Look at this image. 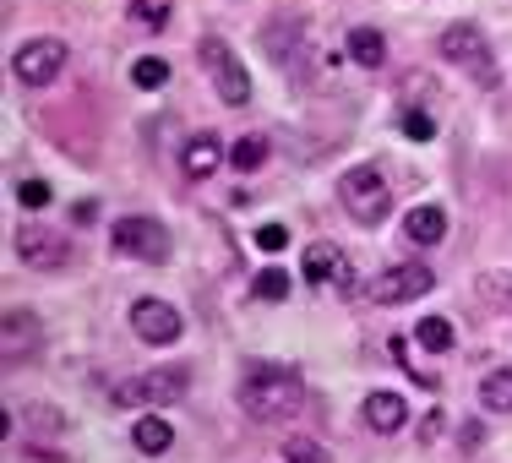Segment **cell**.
<instances>
[{
  "instance_id": "cell-28",
  "label": "cell",
  "mask_w": 512,
  "mask_h": 463,
  "mask_svg": "<svg viewBox=\"0 0 512 463\" xmlns=\"http://www.w3.org/2000/svg\"><path fill=\"white\" fill-rule=\"evenodd\" d=\"M442 425H447V414H442V409H431V414L420 420V436H425V442H436V436H442Z\"/></svg>"
},
{
  "instance_id": "cell-19",
  "label": "cell",
  "mask_w": 512,
  "mask_h": 463,
  "mask_svg": "<svg viewBox=\"0 0 512 463\" xmlns=\"http://www.w3.org/2000/svg\"><path fill=\"white\" fill-rule=\"evenodd\" d=\"M414 344L431 349V355H447V349H453V322H447V316H425V322L414 327Z\"/></svg>"
},
{
  "instance_id": "cell-27",
  "label": "cell",
  "mask_w": 512,
  "mask_h": 463,
  "mask_svg": "<svg viewBox=\"0 0 512 463\" xmlns=\"http://www.w3.org/2000/svg\"><path fill=\"white\" fill-rule=\"evenodd\" d=\"M17 202H22V207H44V202H50V186H44V180H22V186H17Z\"/></svg>"
},
{
  "instance_id": "cell-21",
  "label": "cell",
  "mask_w": 512,
  "mask_h": 463,
  "mask_svg": "<svg viewBox=\"0 0 512 463\" xmlns=\"http://www.w3.org/2000/svg\"><path fill=\"white\" fill-rule=\"evenodd\" d=\"M262 164H267V137H240L229 148V169H240V175H256Z\"/></svg>"
},
{
  "instance_id": "cell-15",
  "label": "cell",
  "mask_w": 512,
  "mask_h": 463,
  "mask_svg": "<svg viewBox=\"0 0 512 463\" xmlns=\"http://www.w3.org/2000/svg\"><path fill=\"white\" fill-rule=\"evenodd\" d=\"M404 235L414 240V246H436V240L447 235V213H442V207H431V202L414 207V213L404 218Z\"/></svg>"
},
{
  "instance_id": "cell-12",
  "label": "cell",
  "mask_w": 512,
  "mask_h": 463,
  "mask_svg": "<svg viewBox=\"0 0 512 463\" xmlns=\"http://www.w3.org/2000/svg\"><path fill=\"white\" fill-rule=\"evenodd\" d=\"M360 420L371 425L376 436H393V431H404V425H409V404L398 393H371L360 404Z\"/></svg>"
},
{
  "instance_id": "cell-3",
  "label": "cell",
  "mask_w": 512,
  "mask_h": 463,
  "mask_svg": "<svg viewBox=\"0 0 512 463\" xmlns=\"http://www.w3.org/2000/svg\"><path fill=\"white\" fill-rule=\"evenodd\" d=\"M338 202H344V213L355 218V224H382L387 207H393V197H387V180L376 164H355L344 169V180H338Z\"/></svg>"
},
{
  "instance_id": "cell-24",
  "label": "cell",
  "mask_w": 512,
  "mask_h": 463,
  "mask_svg": "<svg viewBox=\"0 0 512 463\" xmlns=\"http://www.w3.org/2000/svg\"><path fill=\"white\" fill-rule=\"evenodd\" d=\"M284 463H327V447L311 436H289L284 442Z\"/></svg>"
},
{
  "instance_id": "cell-11",
  "label": "cell",
  "mask_w": 512,
  "mask_h": 463,
  "mask_svg": "<svg viewBox=\"0 0 512 463\" xmlns=\"http://www.w3.org/2000/svg\"><path fill=\"white\" fill-rule=\"evenodd\" d=\"M17 257L28 262V267H44V273H55V267H66L71 251H66V235L28 224V229H17Z\"/></svg>"
},
{
  "instance_id": "cell-9",
  "label": "cell",
  "mask_w": 512,
  "mask_h": 463,
  "mask_svg": "<svg viewBox=\"0 0 512 463\" xmlns=\"http://www.w3.org/2000/svg\"><path fill=\"white\" fill-rule=\"evenodd\" d=\"M300 267H306V284H316V289H355V267H349V251H338L333 240H316Z\"/></svg>"
},
{
  "instance_id": "cell-10",
  "label": "cell",
  "mask_w": 512,
  "mask_h": 463,
  "mask_svg": "<svg viewBox=\"0 0 512 463\" xmlns=\"http://www.w3.org/2000/svg\"><path fill=\"white\" fill-rule=\"evenodd\" d=\"M131 333H137L142 344H175L180 338V311L164 306V300H137V306H131Z\"/></svg>"
},
{
  "instance_id": "cell-26",
  "label": "cell",
  "mask_w": 512,
  "mask_h": 463,
  "mask_svg": "<svg viewBox=\"0 0 512 463\" xmlns=\"http://www.w3.org/2000/svg\"><path fill=\"white\" fill-rule=\"evenodd\" d=\"M289 246V229L284 224H262L256 229V251H284Z\"/></svg>"
},
{
  "instance_id": "cell-2",
  "label": "cell",
  "mask_w": 512,
  "mask_h": 463,
  "mask_svg": "<svg viewBox=\"0 0 512 463\" xmlns=\"http://www.w3.org/2000/svg\"><path fill=\"white\" fill-rule=\"evenodd\" d=\"M191 393V371L186 365H164V371H148V376H131L109 393V404L120 409H158V404H180Z\"/></svg>"
},
{
  "instance_id": "cell-8",
  "label": "cell",
  "mask_w": 512,
  "mask_h": 463,
  "mask_svg": "<svg viewBox=\"0 0 512 463\" xmlns=\"http://www.w3.org/2000/svg\"><path fill=\"white\" fill-rule=\"evenodd\" d=\"M11 71H17L28 88H44V82H55L60 71H66V44H60V39H33V44H22V50L11 55Z\"/></svg>"
},
{
  "instance_id": "cell-29",
  "label": "cell",
  "mask_w": 512,
  "mask_h": 463,
  "mask_svg": "<svg viewBox=\"0 0 512 463\" xmlns=\"http://www.w3.org/2000/svg\"><path fill=\"white\" fill-rule=\"evenodd\" d=\"M99 218V202H77V224H93Z\"/></svg>"
},
{
  "instance_id": "cell-20",
  "label": "cell",
  "mask_w": 512,
  "mask_h": 463,
  "mask_svg": "<svg viewBox=\"0 0 512 463\" xmlns=\"http://www.w3.org/2000/svg\"><path fill=\"white\" fill-rule=\"evenodd\" d=\"M126 17H131V28H142V33H164L169 28V6H164V0H131Z\"/></svg>"
},
{
  "instance_id": "cell-1",
  "label": "cell",
  "mask_w": 512,
  "mask_h": 463,
  "mask_svg": "<svg viewBox=\"0 0 512 463\" xmlns=\"http://www.w3.org/2000/svg\"><path fill=\"white\" fill-rule=\"evenodd\" d=\"M240 409L251 420H295L306 409V382L295 371H251L240 382Z\"/></svg>"
},
{
  "instance_id": "cell-22",
  "label": "cell",
  "mask_w": 512,
  "mask_h": 463,
  "mask_svg": "<svg viewBox=\"0 0 512 463\" xmlns=\"http://www.w3.org/2000/svg\"><path fill=\"white\" fill-rule=\"evenodd\" d=\"M131 82H137L142 93H158L169 82V60H158V55H142L137 66H131Z\"/></svg>"
},
{
  "instance_id": "cell-17",
  "label": "cell",
  "mask_w": 512,
  "mask_h": 463,
  "mask_svg": "<svg viewBox=\"0 0 512 463\" xmlns=\"http://www.w3.org/2000/svg\"><path fill=\"white\" fill-rule=\"evenodd\" d=\"M480 404L491 414H512V365H502V371H491L480 382Z\"/></svg>"
},
{
  "instance_id": "cell-18",
  "label": "cell",
  "mask_w": 512,
  "mask_h": 463,
  "mask_svg": "<svg viewBox=\"0 0 512 463\" xmlns=\"http://www.w3.org/2000/svg\"><path fill=\"white\" fill-rule=\"evenodd\" d=\"M289 289H295V278H289L284 267H262V273L251 278V295H256V300H267V306L289 300Z\"/></svg>"
},
{
  "instance_id": "cell-4",
  "label": "cell",
  "mask_w": 512,
  "mask_h": 463,
  "mask_svg": "<svg viewBox=\"0 0 512 463\" xmlns=\"http://www.w3.org/2000/svg\"><path fill=\"white\" fill-rule=\"evenodd\" d=\"M442 55L463 66L480 88H496V60H491V39H485L474 22H453V28L442 33Z\"/></svg>"
},
{
  "instance_id": "cell-13",
  "label": "cell",
  "mask_w": 512,
  "mask_h": 463,
  "mask_svg": "<svg viewBox=\"0 0 512 463\" xmlns=\"http://www.w3.org/2000/svg\"><path fill=\"white\" fill-rule=\"evenodd\" d=\"M131 442H137V453H148V458H158V453H169L175 447V425L164 420V414H142L137 425H131Z\"/></svg>"
},
{
  "instance_id": "cell-5",
  "label": "cell",
  "mask_w": 512,
  "mask_h": 463,
  "mask_svg": "<svg viewBox=\"0 0 512 463\" xmlns=\"http://www.w3.org/2000/svg\"><path fill=\"white\" fill-rule=\"evenodd\" d=\"M109 246L137 262H169V229L158 218H115L109 224Z\"/></svg>"
},
{
  "instance_id": "cell-23",
  "label": "cell",
  "mask_w": 512,
  "mask_h": 463,
  "mask_svg": "<svg viewBox=\"0 0 512 463\" xmlns=\"http://www.w3.org/2000/svg\"><path fill=\"white\" fill-rule=\"evenodd\" d=\"M480 295L491 300L496 311L512 316V273H480Z\"/></svg>"
},
{
  "instance_id": "cell-7",
  "label": "cell",
  "mask_w": 512,
  "mask_h": 463,
  "mask_svg": "<svg viewBox=\"0 0 512 463\" xmlns=\"http://www.w3.org/2000/svg\"><path fill=\"white\" fill-rule=\"evenodd\" d=\"M436 273L425 262H404V267H387V273H376L371 284H365V295L376 300V306H404V300H420L431 295Z\"/></svg>"
},
{
  "instance_id": "cell-6",
  "label": "cell",
  "mask_w": 512,
  "mask_h": 463,
  "mask_svg": "<svg viewBox=\"0 0 512 463\" xmlns=\"http://www.w3.org/2000/svg\"><path fill=\"white\" fill-rule=\"evenodd\" d=\"M197 55H202V66L213 71V88H218V99H224L229 109H240L251 99V77H246V66L235 60V50H229L224 39H202Z\"/></svg>"
},
{
  "instance_id": "cell-16",
  "label": "cell",
  "mask_w": 512,
  "mask_h": 463,
  "mask_svg": "<svg viewBox=\"0 0 512 463\" xmlns=\"http://www.w3.org/2000/svg\"><path fill=\"white\" fill-rule=\"evenodd\" d=\"M349 60H355L360 71H376L387 60V39L376 28H349Z\"/></svg>"
},
{
  "instance_id": "cell-25",
  "label": "cell",
  "mask_w": 512,
  "mask_h": 463,
  "mask_svg": "<svg viewBox=\"0 0 512 463\" xmlns=\"http://www.w3.org/2000/svg\"><path fill=\"white\" fill-rule=\"evenodd\" d=\"M398 131H404L409 142H431V137H436V120L425 115V109H404V120H398Z\"/></svg>"
},
{
  "instance_id": "cell-14",
  "label": "cell",
  "mask_w": 512,
  "mask_h": 463,
  "mask_svg": "<svg viewBox=\"0 0 512 463\" xmlns=\"http://www.w3.org/2000/svg\"><path fill=\"white\" fill-rule=\"evenodd\" d=\"M218 158H224V148H218L213 131H202V137H191L186 148H180V169H186L191 180H207L218 169Z\"/></svg>"
}]
</instances>
